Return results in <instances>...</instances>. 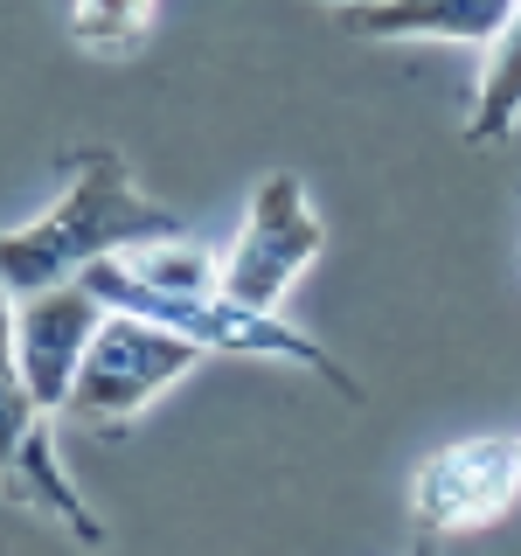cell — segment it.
<instances>
[{"label":"cell","mask_w":521,"mask_h":556,"mask_svg":"<svg viewBox=\"0 0 521 556\" xmlns=\"http://www.w3.org/2000/svg\"><path fill=\"white\" fill-rule=\"evenodd\" d=\"M84 286L98 292L104 306L118 313H147V320L174 327L202 348V355H251V362H285V369H306L320 376L341 404H361V382L341 369L313 334L285 327L278 313H257L243 306L237 292H223V265L208 251H195L181 230L174 237H153V243H132V251H112L98 265L77 271Z\"/></svg>","instance_id":"6da1fadb"},{"label":"cell","mask_w":521,"mask_h":556,"mask_svg":"<svg viewBox=\"0 0 521 556\" xmlns=\"http://www.w3.org/2000/svg\"><path fill=\"white\" fill-rule=\"evenodd\" d=\"M69 188L42 216H28L22 230H0V286L22 300V292H42V286H63L77 278L84 265L112 251H132V243H153V237H174V208L147 202L132 188L126 161L112 147H84L69 153Z\"/></svg>","instance_id":"7a4b0ae2"},{"label":"cell","mask_w":521,"mask_h":556,"mask_svg":"<svg viewBox=\"0 0 521 556\" xmlns=\"http://www.w3.org/2000/svg\"><path fill=\"white\" fill-rule=\"evenodd\" d=\"M195 362H202V348L188 334L147 320V313H118L112 306L98 320L91 348H84L77 382H69L56 417H69L77 431H118V425H132L161 390H174Z\"/></svg>","instance_id":"3957f363"},{"label":"cell","mask_w":521,"mask_h":556,"mask_svg":"<svg viewBox=\"0 0 521 556\" xmlns=\"http://www.w3.org/2000/svg\"><path fill=\"white\" fill-rule=\"evenodd\" d=\"M327 243V223L313 216L306 188L292 181V174H265L251 195V216H243V230L230 243V257H223V292H237L243 306L257 313H278L292 286H300V271L320 257Z\"/></svg>","instance_id":"277c9868"},{"label":"cell","mask_w":521,"mask_h":556,"mask_svg":"<svg viewBox=\"0 0 521 556\" xmlns=\"http://www.w3.org/2000/svg\"><path fill=\"white\" fill-rule=\"evenodd\" d=\"M49 404H35V390L22 369H0V494L35 508L42 521H56L63 535H77L84 549H104V521L91 515V501L69 486L56 459V431H49Z\"/></svg>","instance_id":"5b68a950"},{"label":"cell","mask_w":521,"mask_h":556,"mask_svg":"<svg viewBox=\"0 0 521 556\" xmlns=\"http://www.w3.org/2000/svg\"><path fill=\"white\" fill-rule=\"evenodd\" d=\"M521 494V439H466L439 445L410 473V521L417 543H445V535L486 529L514 508Z\"/></svg>","instance_id":"8992f818"},{"label":"cell","mask_w":521,"mask_h":556,"mask_svg":"<svg viewBox=\"0 0 521 556\" xmlns=\"http://www.w3.org/2000/svg\"><path fill=\"white\" fill-rule=\"evenodd\" d=\"M104 313L112 306H104L84 278L22 292V306H14V369H22V382L35 390V404L63 410L69 382H77V362H84V348H91Z\"/></svg>","instance_id":"52a82bcc"},{"label":"cell","mask_w":521,"mask_h":556,"mask_svg":"<svg viewBox=\"0 0 521 556\" xmlns=\"http://www.w3.org/2000/svg\"><path fill=\"white\" fill-rule=\"evenodd\" d=\"M347 28L369 42H459V49H486L508 28L514 0H355L341 8Z\"/></svg>","instance_id":"ba28073f"},{"label":"cell","mask_w":521,"mask_h":556,"mask_svg":"<svg viewBox=\"0 0 521 556\" xmlns=\"http://www.w3.org/2000/svg\"><path fill=\"white\" fill-rule=\"evenodd\" d=\"M521 126V0L508 14V28L486 42V63H480V91H473V118H466V139L473 147H494Z\"/></svg>","instance_id":"9c48e42d"},{"label":"cell","mask_w":521,"mask_h":556,"mask_svg":"<svg viewBox=\"0 0 521 556\" xmlns=\"http://www.w3.org/2000/svg\"><path fill=\"white\" fill-rule=\"evenodd\" d=\"M147 28H153V0H69V35L98 56L147 42Z\"/></svg>","instance_id":"30bf717a"},{"label":"cell","mask_w":521,"mask_h":556,"mask_svg":"<svg viewBox=\"0 0 521 556\" xmlns=\"http://www.w3.org/2000/svg\"><path fill=\"white\" fill-rule=\"evenodd\" d=\"M0 369H14V292L0 286Z\"/></svg>","instance_id":"8fae6325"},{"label":"cell","mask_w":521,"mask_h":556,"mask_svg":"<svg viewBox=\"0 0 521 556\" xmlns=\"http://www.w3.org/2000/svg\"><path fill=\"white\" fill-rule=\"evenodd\" d=\"M327 8H355V0H327Z\"/></svg>","instance_id":"7c38bea8"}]
</instances>
